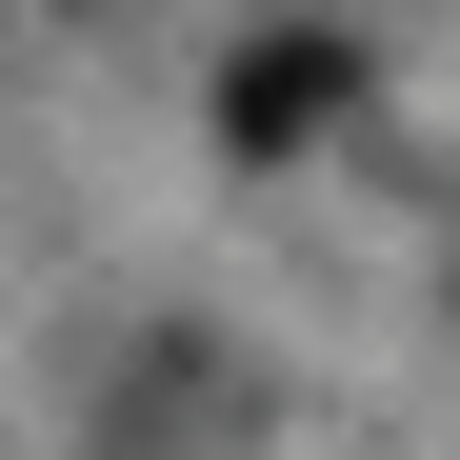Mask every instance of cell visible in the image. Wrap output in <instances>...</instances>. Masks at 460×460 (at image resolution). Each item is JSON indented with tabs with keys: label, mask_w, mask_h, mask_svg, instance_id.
I'll return each instance as SVG.
<instances>
[{
	"label": "cell",
	"mask_w": 460,
	"mask_h": 460,
	"mask_svg": "<svg viewBox=\"0 0 460 460\" xmlns=\"http://www.w3.org/2000/svg\"><path fill=\"white\" fill-rule=\"evenodd\" d=\"M220 120H241V140H300V120H321V60H241V101H220Z\"/></svg>",
	"instance_id": "1"
}]
</instances>
